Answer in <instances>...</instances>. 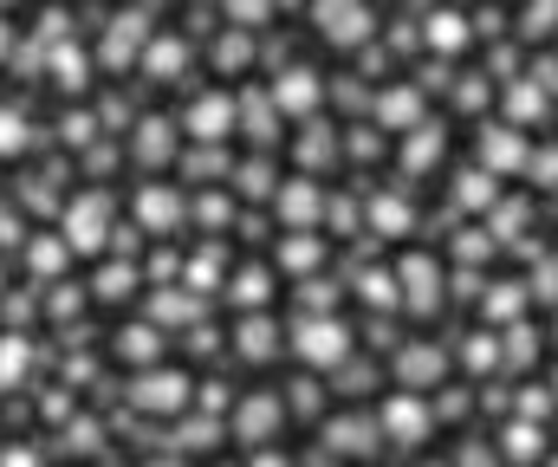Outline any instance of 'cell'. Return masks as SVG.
Returning a JSON list of instances; mask_svg holds the SVG:
<instances>
[{
    "label": "cell",
    "mask_w": 558,
    "mask_h": 467,
    "mask_svg": "<svg viewBox=\"0 0 558 467\" xmlns=\"http://www.w3.org/2000/svg\"><path fill=\"white\" fill-rule=\"evenodd\" d=\"M344 351H351V331L344 324H305L299 331V357L305 364H344Z\"/></svg>",
    "instance_id": "cell-1"
},
{
    "label": "cell",
    "mask_w": 558,
    "mask_h": 467,
    "mask_svg": "<svg viewBox=\"0 0 558 467\" xmlns=\"http://www.w3.org/2000/svg\"><path fill=\"white\" fill-rule=\"evenodd\" d=\"M318 20H325V39H338V46H357V39H364V26H371V13H364L357 0H325V7H318Z\"/></svg>",
    "instance_id": "cell-2"
},
{
    "label": "cell",
    "mask_w": 558,
    "mask_h": 467,
    "mask_svg": "<svg viewBox=\"0 0 558 467\" xmlns=\"http://www.w3.org/2000/svg\"><path fill=\"white\" fill-rule=\"evenodd\" d=\"M384 429L403 435V442H422V435H428V409H422L416 396H397V403L384 409Z\"/></svg>",
    "instance_id": "cell-3"
},
{
    "label": "cell",
    "mask_w": 558,
    "mask_h": 467,
    "mask_svg": "<svg viewBox=\"0 0 558 467\" xmlns=\"http://www.w3.org/2000/svg\"><path fill=\"white\" fill-rule=\"evenodd\" d=\"M274 422H279V403H274V396H254V403L241 409V435H247V442H260Z\"/></svg>",
    "instance_id": "cell-4"
},
{
    "label": "cell",
    "mask_w": 558,
    "mask_h": 467,
    "mask_svg": "<svg viewBox=\"0 0 558 467\" xmlns=\"http://www.w3.org/2000/svg\"><path fill=\"white\" fill-rule=\"evenodd\" d=\"M403 280H410V299H416V306H441V273H435V267H422L416 260Z\"/></svg>",
    "instance_id": "cell-5"
},
{
    "label": "cell",
    "mask_w": 558,
    "mask_h": 467,
    "mask_svg": "<svg viewBox=\"0 0 558 467\" xmlns=\"http://www.w3.org/2000/svg\"><path fill=\"white\" fill-rule=\"evenodd\" d=\"M312 98H318V85H312V72H292V78L279 85V105H286V111H305Z\"/></svg>",
    "instance_id": "cell-6"
},
{
    "label": "cell",
    "mask_w": 558,
    "mask_h": 467,
    "mask_svg": "<svg viewBox=\"0 0 558 467\" xmlns=\"http://www.w3.org/2000/svg\"><path fill=\"white\" fill-rule=\"evenodd\" d=\"M98 221H105V201L92 195V201H78V234H65V241H78V247H98Z\"/></svg>",
    "instance_id": "cell-7"
},
{
    "label": "cell",
    "mask_w": 558,
    "mask_h": 467,
    "mask_svg": "<svg viewBox=\"0 0 558 467\" xmlns=\"http://www.w3.org/2000/svg\"><path fill=\"white\" fill-rule=\"evenodd\" d=\"M182 390H189L182 377H175V383H169V377H149V383H143L137 396L149 403V409H169V403H182Z\"/></svg>",
    "instance_id": "cell-8"
},
{
    "label": "cell",
    "mask_w": 558,
    "mask_h": 467,
    "mask_svg": "<svg viewBox=\"0 0 558 467\" xmlns=\"http://www.w3.org/2000/svg\"><path fill=\"white\" fill-rule=\"evenodd\" d=\"M189 124H195V137H221L228 105H221V98H208V105H195V118H189Z\"/></svg>",
    "instance_id": "cell-9"
},
{
    "label": "cell",
    "mask_w": 558,
    "mask_h": 467,
    "mask_svg": "<svg viewBox=\"0 0 558 467\" xmlns=\"http://www.w3.org/2000/svg\"><path fill=\"white\" fill-rule=\"evenodd\" d=\"M241 351H247V357H267V351H274V324H267V318H247V337H241Z\"/></svg>",
    "instance_id": "cell-10"
},
{
    "label": "cell",
    "mask_w": 558,
    "mask_h": 467,
    "mask_svg": "<svg viewBox=\"0 0 558 467\" xmlns=\"http://www.w3.org/2000/svg\"><path fill=\"white\" fill-rule=\"evenodd\" d=\"M260 293H267V273H247V280L234 286V299H241V306H260Z\"/></svg>",
    "instance_id": "cell-11"
},
{
    "label": "cell",
    "mask_w": 558,
    "mask_h": 467,
    "mask_svg": "<svg viewBox=\"0 0 558 467\" xmlns=\"http://www.w3.org/2000/svg\"><path fill=\"white\" fill-rule=\"evenodd\" d=\"M364 435H371V429H364V422H344V429H338V448H344V455H357V448H371V442H364Z\"/></svg>",
    "instance_id": "cell-12"
},
{
    "label": "cell",
    "mask_w": 558,
    "mask_h": 467,
    "mask_svg": "<svg viewBox=\"0 0 558 467\" xmlns=\"http://www.w3.org/2000/svg\"><path fill=\"white\" fill-rule=\"evenodd\" d=\"M143 214H149V221H156V228H162V221H169V214H175V208H169V195H149V201H143Z\"/></svg>",
    "instance_id": "cell-13"
},
{
    "label": "cell",
    "mask_w": 558,
    "mask_h": 467,
    "mask_svg": "<svg viewBox=\"0 0 558 467\" xmlns=\"http://www.w3.org/2000/svg\"><path fill=\"white\" fill-rule=\"evenodd\" d=\"M20 137H13V118H0V150H13Z\"/></svg>",
    "instance_id": "cell-14"
}]
</instances>
